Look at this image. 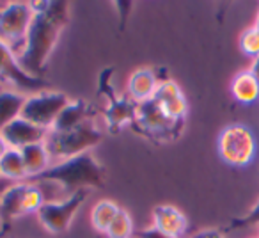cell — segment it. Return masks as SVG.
<instances>
[{"instance_id": "cell-1", "label": "cell", "mask_w": 259, "mask_h": 238, "mask_svg": "<svg viewBox=\"0 0 259 238\" xmlns=\"http://www.w3.org/2000/svg\"><path fill=\"white\" fill-rule=\"evenodd\" d=\"M32 8V23L27 32L25 47L18 55L22 68L29 75L41 78L64 27L69 22V4L57 2H29Z\"/></svg>"}, {"instance_id": "cell-31", "label": "cell", "mask_w": 259, "mask_h": 238, "mask_svg": "<svg viewBox=\"0 0 259 238\" xmlns=\"http://www.w3.org/2000/svg\"><path fill=\"white\" fill-rule=\"evenodd\" d=\"M0 180H2V178H0Z\"/></svg>"}, {"instance_id": "cell-16", "label": "cell", "mask_w": 259, "mask_h": 238, "mask_svg": "<svg viewBox=\"0 0 259 238\" xmlns=\"http://www.w3.org/2000/svg\"><path fill=\"white\" fill-rule=\"evenodd\" d=\"M93 115L91 107L85 103L83 100H73L69 101L64 107V110L61 112V115L55 121L54 132H66V130H73V128H78L82 125L89 123V117Z\"/></svg>"}, {"instance_id": "cell-23", "label": "cell", "mask_w": 259, "mask_h": 238, "mask_svg": "<svg viewBox=\"0 0 259 238\" xmlns=\"http://www.w3.org/2000/svg\"><path fill=\"white\" fill-rule=\"evenodd\" d=\"M240 48L248 57H257L259 55V30L255 27L247 29L240 37Z\"/></svg>"}, {"instance_id": "cell-15", "label": "cell", "mask_w": 259, "mask_h": 238, "mask_svg": "<svg viewBox=\"0 0 259 238\" xmlns=\"http://www.w3.org/2000/svg\"><path fill=\"white\" fill-rule=\"evenodd\" d=\"M29 183H15L9 185L2 195H0V224L8 226L11 220L18 219V217L25 215L23 213V199H25V192Z\"/></svg>"}, {"instance_id": "cell-12", "label": "cell", "mask_w": 259, "mask_h": 238, "mask_svg": "<svg viewBox=\"0 0 259 238\" xmlns=\"http://www.w3.org/2000/svg\"><path fill=\"white\" fill-rule=\"evenodd\" d=\"M0 134H2L4 141L8 142L9 148L23 149L30 144L45 142V139H47V135H48V130L30 123V121H27V119H23V117H18V119H15L11 125H8Z\"/></svg>"}, {"instance_id": "cell-14", "label": "cell", "mask_w": 259, "mask_h": 238, "mask_svg": "<svg viewBox=\"0 0 259 238\" xmlns=\"http://www.w3.org/2000/svg\"><path fill=\"white\" fill-rule=\"evenodd\" d=\"M158 86V76H156V73L153 69L139 68L130 75L128 84H126V91H128L130 100L139 105L148 100H153Z\"/></svg>"}, {"instance_id": "cell-24", "label": "cell", "mask_w": 259, "mask_h": 238, "mask_svg": "<svg viewBox=\"0 0 259 238\" xmlns=\"http://www.w3.org/2000/svg\"><path fill=\"white\" fill-rule=\"evenodd\" d=\"M248 226H259V201L243 217L234 219L231 222V229H241V227H248Z\"/></svg>"}, {"instance_id": "cell-20", "label": "cell", "mask_w": 259, "mask_h": 238, "mask_svg": "<svg viewBox=\"0 0 259 238\" xmlns=\"http://www.w3.org/2000/svg\"><path fill=\"white\" fill-rule=\"evenodd\" d=\"M0 178L9 183H23V180H27L25 164L20 149L9 148L0 158Z\"/></svg>"}, {"instance_id": "cell-27", "label": "cell", "mask_w": 259, "mask_h": 238, "mask_svg": "<svg viewBox=\"0 0 259 238\" xmlns=\"http://www.w3.org/2000/svg\"><path fill=\"white\" fill-rule=\"evenodd\" d=\"M250 73L252 75L257 78V82H259V55L254 59V62H252V68H250Z\"/></svg>"}, {"instance_id": "cell-5", "label": "cell", "mask_w": 259, "mask_h": 238, "mask_svg": "<svg viewBox=\"0 0 259 238\" xmlns=\"http://www.w3.org/2000/svg\"><path fill=\"white\" fill-rule=\"evenodd\" d=\"M32 16V8L27 2H9L0 8V41L8 45L16 55L22 54L25 47Z\"/></svg>"}, {"instance_id": "cell-10", "label": "cell", "mask_w": 259, "mask_h": 238, "mask_svg": "<svg viewBox=\"0 0 259 238\" xmlns=\"http://www.w3.org/2000/svg\"><path fill=\"white\" fill-rule=\"evenodd\" d=\"M0 80H6V82L16 86L18 89L32 91V93H39L45 86L43 78L29 75L22 68L18 55L2 41H0Z\"/></svg>"}, {"instance_id": "cell-25", "label": "cell", "mask_w": 259, "mask_h": 238, "mask_svg": "<svg viewBox=\"0 0 259 238\" xmlns=\"http://www.w3.org/2000/svg\"><path fill=\"white\" fill-rule=\"evenodd\" d=\"M134 236L135 238H170L169 234H165L163 231H160L158 227H155V226L146 227V229H142V231H137Z\"/></svg>"}, {"instance_id": "cell-13", "label": "cell", "mask_w": 259, "mask_h": 238, "mask_svg": "<svg viewBox=\"0 0 259 238\" xmlns=\"http://www.w3.org/2000/svg\"><path fill=\"white\" fill-rule=\"evenodd\" d=\"M153 226L170 238H181L188 227V220L180 208L172 205H158L153 208Z\"/></svg>"}, {"instance_id": "cell-4", "label": "cell", "mask_w": 259, "mask_h": 238, "mask_svg": "<svg viewBox=\"0 0 259 238\" xmlns=\"http://www.w3.org/2000/svg\"><path fill=\"white\" fill-rule=\"evenodd\" d=\"M219 155L233 167H245L255 158L257 144L250 128L245 125H229L219 135Z\"/></svg>"}, {"instance_id": "cell-19", "label": "cell", "mask_w": 259, "mask_h": 238, "mask_svg": "<svg viewBox=\"0 0 259 238\" xmlns=\"http://www.w3.org/2000/svg\"><path fill=\"white\" fill-rule=\"evenodd\" d=\"M231 93L240 103L250 105L259 100V82L250 71H241L233 78Z\"/></svg>"}, {"instance_id": "cell-30", "label": "cell", "mask_w": 259, "mask_h": 238, "mask_svg": "<svg viewBox=\"0 0 259 238\" xmlns=\"http://www.w3.org/2000/svg\"><path fill=\"white\" fill-rule=\"evenodd\" d=\"M254 27L259 30V13H257V18H255V25H254Z\"/></svg>"}, {"instance_id": "cell-6", "label": "cell", "mask_w": 259, "mask_h": 238, "mask_svg": "<svg viewBox=\"0 0 259 238\" xmlns=\"http://www.w3.org/2000/svg\"><path fill=\"white\" fill-rule=\"evenodd\" d=\"M134 125L141 134L148 135L155 141L176 139L180 132L183 130V123L167 117L165 112L158 107L155 100H148L137 105Z\"/></svg>"}, {"instance_id": "cell-9", "label": "cell", "mask_w": 259, "mask_h": 238, "mask_svg": "<svg viewBox=\"0 0 259 238\" xmlns=\"http://www.w3.org/2000/svg\"><path fill=\"white\" fill-rule=\"evenodd\" d=\"M114 75V69L107 68L100 75L98 82H100V93L108 98L107 107H105L103 117L105 123L110 130L117 132L124 128L126 125H134L135 121V110H137V103L124 96H117L114 87L110 86V76Z\"/></svg>"}, {"instance_id": "cell-8", "label": "cell", "mask_w": 259, "mask_h": 238, "mask_svg": "<svg viewBox=\"0 0 259 238\" xmlns=\"http://www.w3.org/2000/svg\"><path fill=\"white\" fill-rule=\"evenodd\" d=\"M87 190H80L68 195L62 201H47L37 212V219L52 234H61L71 226L76 212L85 201Z\"/></svg>"}, {"instance_id": "cell-18", "label": "cell", "mask_w": 259, "mask_h": 238, "mask_svg": "<svg viewBox=\"0 0 259 238\" xmlns=\"http://www.w3.org/2000/svg\"><path fill=\"white\" fill-rule=\"evenodd\" d=\"M27 98L16 91H0V132L15 119L22 117Z\"/></svg>"}, {"instance_id": "cell-26", "label": "cell", "mask_w": 259, "mask_h": 238, "mask_svg": "<svg viewBox=\"0 0 259 238\" xmlns=\"http://www.w3.org/2000/svg\"><path fill=\"white\" fill-rule=\"evenodd\" d=\"M192 238H226V236H224V233L220 229L208 227V229H201L199 233H195Z\"/></svg>"}, {"instance_id": "cell-11", "label": "cell", "mask_w": 259, "mask_h": 238, "mask_svg": "<svg viewBox=\"0 0 259 238\" xmlns=\"http://www.w3.org/2000/svg\"><path fill=\"white\" fill-rule=\"evenodd\" d=\"M153 100L158 103V107L165 112L167 117H170L172 121H181L185 123V115L188 110L187 98H185L181 87L178 86L174 80L165 78L160 82L158 89H156Z\"/></svg>"}, {"instance_id": "cell-2", "label": "cell", "mask_w": 259, "mask_h": 238, "mask_svg": "<svg viewBox=\"0 0 259 238\" xmlns=\"http://www.w3.org/2000/svg\"><path fill=\"white\" fill-rule=\"evenodd\" d=\"M29 181H36V183L43 181V183L57 185L68 197L75 192L103 187L105 169L101 164L94 160L91 153H85V155L54 164L45 173H41L39 176Z\"/></svg>"}, {"instance_id": "cell-17", "label": "cell", "mask_w": 259, "mask_h": 238, "mask_svg": "<svg viewBox=\"0 0 259 238\" xmlns=\"http://www.w3.org/2000/svg\"><path fill=\"white\" fill-rule=\"evenodd\" d=\"M22 153L23 164H25L27 171V180H34L36 176H39L41 173L50 167V153L45 142H37V144H30L27 148L20 149Z\"/></svg>"}, {"instance_id": "cell-22", "label": "cell", "mask_w": 259, "mask_h": 238, "mask_svg": "<svg viewBox=\"0 0 259 238\" xmlns=\"http://www.w3.org/2000/svg\"><path fill=\"white\" fill-rule=\"evenodd\" d=\"M107 238H132L135 234L134 229V219L126 210H119V213L115 215V219L112 220L110 227H108Z\"/></svg>"}, {"instance_id": "cell-7", "label": "cell", "mask_w": 259, "mask_h": 238, "mask_svg": "<svg viewBox=\"0 0 259 238\" xmlns=\"http://www.w3.org/2000/svg\"><path fill=\"white\" fill-rule=\"evenodd\" d=\"M69 101L71 100L64 93L39 91V93H34L30 96H27L22 117L50 132L54 128L57 117L61 115V112L64 110V107Z\"/></svg>"}, {"instance_id": "cell-21", "label": "cell", "mask_w": 259, "mask_h": 238, "mask_svg": "<svg viewBox=\"0 0 259 238\" xmlns=\"http://www.w3.org/2000/svg\"><path fill=\"white\" fill-rule=\"evenodd\" d=\"M119 210L121 208L114 201H108V199L96 203L93 206V210H91V224H93V227L96 231H100V233H107L112 220L119 213Z\"/></svg>"}, {"instance_id": "cell-3", "label": "cell", "mask_w": 259, "mask_h": 238, "mask_svg": "<svg viewBox=\"0 0 259 238\" xmlns=\"http://www.w3.org/2000/svg\"><path fill=\"white\" fill-rule=\"evenodd\" d=\"M101 141H103L101 130H98L94 125L85 123L82 127L66 132L50 130L45 139V144H47L50 156L62 162V160L85 155V153H89V149L98 146Z\"/></svg>"}, {"instance_id": "cell-28", "label": "cell", "mask_w": 259, "mask_h": 238, "mask_svg": "<svg viewBox=\"0 0 259 238\" xmlns=\"http://www.w3.org/2000/svg\"><path fill=\"white\" fill-rule=\"evenodd\" d=\"M9 149V146H8V142L4 141V137H2V134H0V158L4 156V153Z\"/></svg>"}, {"instance_id": "cell-29", "label": "cell", "mask_w": 259, "mask_h": 238, "mask_svg": "<svg viewBox=\"0 0 259 238\" xmlns=\"http://www.w3.org/2000/svg\"><path fill=\"white\" fill-rule=\"evenodd\" d=\"M9 185H11V183H9V181H6V180H0V195H2V192H4L6 188L9 187ZM0 226H2V224H0Z\"/></svg>"}]
</instances>
